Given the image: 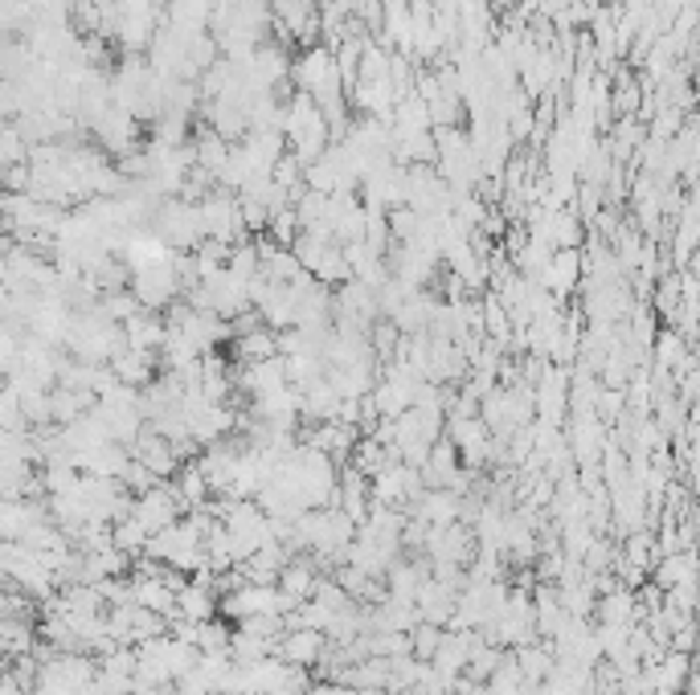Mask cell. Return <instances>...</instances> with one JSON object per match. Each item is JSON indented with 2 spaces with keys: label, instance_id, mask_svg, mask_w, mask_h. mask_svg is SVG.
I'll list each match as a JSON object with an SVG mask.
<instances>
[{
  "label": "cell",
  "instance_id": "5",
  "mask_svg": "<svg viewBox=\"0 0 700 695\" xmlns=\"http://www.w3.org/2000/svg\"><path fill=\"white\" fill-rule=\"evenodd\" d=\"M214 605H218V598H214V589L202 586V581H188V589L176 598V610H181V618L188 622H214Z\"/></svg>",
  "mask_w": 700,
  "mask_h": 695
},
{
  "label": "cell",
  "instance_id": "10",
  "mask_svg": "<svg viewBox=\"0 0 700 695\" xmlns=\"http://www.w3.org/2000/svg\"><path fill=\"white\" fill-rule=\"evenodd\" d=\"M443 634H447V630H443V626H435V622H418V626L410 630V638H414V659H422V663H435Z\"/></svg>",
  "mask_w": 700,
  "mask_h": 695
},
{
  "label": "cell",
  "instance_id": "2",
  "mask_svg": "<svg viewBox=\"0 0 700 695\" xmlns=\"http://www.w3.org/2000/svg\"><path fill=\"white\" fill-rule=\"evenodd\" d=\"M324 642H328L324 630H308V626H299V630H291L287 638L275 642V655L287 659V663H296V667H315V663H324V655H328Z\"/></svg>",
  "mask_w": 700,
  "mask_h": 695
},
{
  "label": "cell",
  "instance_id": "7",
  "mask_svg": "<svg viewBox=\"0 0 700 695\" xmlns=\"http://www.w3.org/2000/svg\"><path fill=\"white\" fill-rule=\"evenodd\" d=\"M516 663H520V675H525V683H544L549 675H553L558 659H553V650H549V647H537V642H529V647L516 650Z\"/></svg>",
  "mask_w": 700,
  "mask_h": 695
},
{
  "label": "cell",
  "instance_id": "12",
  "mask_svg": "<svg viewBox=\"0 0 700 695\" xmlns=\"http://www.w3.org/2000/svg\"><path fill=\"white\" fill-rule=\"evenodd\" d=\"M598 610H603V622H610V626H631V610H635V602L615 589V593H607V598L598 602Z\"/></svg>",
  "mask_w": 700,
  "mask_h": 695
},
{
  "label": "cell",
  "instance_id": "4",
  "mask_svg": "<svg viewBox=\"0 0 700 695\" xmlns=\"http://www.w3.org/2000/svg\"><path fill=\"white\" fill-rule=\"evenodd\" d=\"M369 475H360L357 466L353 471H344V483H341V511L348 520H357L365 524L369 520Z\"/></svg>",
  "mask_w": 700,
  "mask_h": 695
},
{
  "label": "cell",
  "instance_id": "14",
  "mask_svg": "<svg viewBox=\"0 0 700 695\" xmlns=\"http://www.w3.org/2000/svg\"><path fill=\"white\" fill-rule=\"evenodd\" d=\"M308 695H365V692L348 687V683H311Z\"/></svg>",
  "mask_w": 700,
  "mask_h": 695
},
{
  "label": "cell",
  "instance_id": "11",
  "mask_svg": "<svg viewBox=\"0 0 700 695\" xmlns=\"http://www.w3.org/2000/svg\"><path fill=\"white\" fill-rule=\"evenodd\" d=\"M33 626H25V622L16 618H4V650L13 655V659H25V655H33Z\"/></svg>",
  "mask_w": 700,
  "mask_h": 695
},
{
  "label": "cell",
  "instance_id": "15",
  "mask_svg": "<svg viewBox=\"0 0 700 695\" xmlns=\"http://www.w3.org/2000/svg\"><path fill=\"white\" fill-rule=\"evenodd\" d=\"M692 78H697V86H700V66H697V74H692Z\"/></svg>",
  "mask_w": 700,
  "mask_h": 695
},
{
  "label": "cell",
  "instance_id": "6",
  "mask_svg": "<svg viewBox=\"0 0 700 695\" xmlns=\"http://www.w3.org/2000/svg\"><path fill=\"white\" fill-rule=\"evenodd\" d=\"M315 586H320V577H315V569H311L308 560H291V565L283 569V577H279V589L287 593V598H296L299 605L311 602Z\"/></svg>",
  "mask_w": 700,
  "mask_h": 695
},
{
  "label": "cell",
  "instance_id": "9",
  "mask_svg": "<svg viewBox=\"0 0 700 695\" xmlns=\"http://www.w3.org/2000/svg\"><path fill=\"white\" fill-rule=\"evenodd\" d=\"M487 695H525V675H520L516 655H504V663L492 671V680H487Z\"/></svg>",
  "mask_w": 700,
  "mask_h": 695
},
{
  "label": "cell",
  "instance_id": "13",
  "mask_svg": "<svg viewBox=\"0 0 700 695\" xmlns=\"http://www.w3.org/2000/svg\"><path fill=\"white\" fill-rule=\"evenodd\" d=\"M233 634L221 622H202V650H230Z\"/></svg>",
  "mask_w": 700,
  "mask_h": 695
},
{
  "label": "cell",
  "instance_id": "1",
  "mask_svg": "<svg viewBox=\"0 0 700 695\" xmlns=\"http://www.w3.org/2000/svg\"><path fill=\"white\" fill-rule=\"evenodd\" d=\"M181 511H185V499L176 495V487H164V483H160V487H152L148 495H136V511H131V516L156 536V532L176 524Z\"/></svg>",
  "mask_w": 700,
  "mask_h": 695
},
{
  "label": "cell",
  "instance_id": "3",
  "mask_svg": "<svg viewBox=\"0 0 700 695\" xmlns=\"http://www.w3.org/2000/svg\"><path fill=\"white\" fill-rule=\"evenodd\" d=\"M455 610H459V598H455V589L451 586H443L438 581L435 572L422 581V589H418V614H422V622H435V626H451V618H455Z\"/></svg>",
  "mask_w": 700,
  "mask_h": 695
},
{
  "label": "cell",
  "instance_id": "16",
  "mask_svg": "<svg viewBox=\"0 0 700 695\" xmlns=\"http://www.w3.org/2000/svg\"><path fill=\"white\" fill-rule=\"evenodd\" d=\"M647 695H668V692H647Z\"/></svg>",
  "mask_w": 700,
  "mask_h": 695
},
{
  "label": "cell",
  "instance_id": "8",
  "mask_svg": "<svg viewBox=\"0 0 700 695\" xmlns=\"http://www.w3.org/2000/svg\"><path fill=\"white\" fill-rule=\"evenodd\" d=\"M655 581L664 589H676V586H688V581H697V560L685 553H668L659 560V569H655Z\"/></svg>",
  "mask_w": 700,
  "mask_h": 695
}]
</instances>
